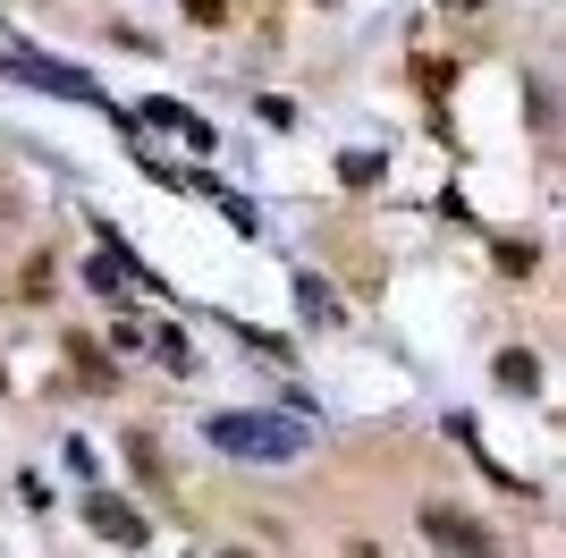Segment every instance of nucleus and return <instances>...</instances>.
<instances>
[{"label":"nucleus","instance_id":"nucleus-7","mask_svg":"<svg viewBox=\"0 0 566 558\" xmlns=\"http://www.w3.org/2000/svg\"><path fill=\"white\" fill-rule=\"evenodd\" d=\"M533 262H542V246H533V237H507V246H499V271H533Z\"/></svg>","mask_w":566,"mask_h":558},{"label":"nucleus","instance_id":"nucleus-3","mask_svg":"<svg viewBox=\"0 0 566 558\" xmlns=\"http://www.w3.org/2000/svg\"><path fill=\"white\" fill-rule=\"evenodd\" d=\"M85 525H94L102 541H118V550H136V541L153 534V525H144V516L127 508V499H111V490H94V499H85Z\"/></svg>","mask_w":566,"mask_h":558},{"label":"nucleus","instance_id":"nucleus-11","mask_svg":"<svg viewBox=\"0 0 566 558\" xmlns=\"http://www.w3.org/2000/svg\"><path fill=\"white\" fill-rule=\"evenodd\" d=\"M229 558H245V550H229Z\"/></svg>","mask_w":566,"mask_h":558},{"label":"nucleus","instance_id":"nucleus-9","mask_svg":"<svg viewBox=\"0 0 566 558\" xmlns=\"http://www.w3.org/2000/svg\"><path fill=\"white\" fill-rule=\"evenodd\" d=\"M347 558H380V541H347Z\"/></svg>","mask_w":566,"mask_h":558},{"label":"nucleus","instance_id":"nucleus-4","mask_svg":"<svg viewBox=\"0 0 566 558\" xmlns=\"http://www.w3.org/2000/svg\"><path fill=\"white\" fill-rule=\"evenodd\" d=\"M69 364H76V381H85V390H118V364L94 348V339H69Z\"/></svg>","mask_w":566,"mask_h":558},{"label":"nucleus","instance_id":"nucleus-2","mask_svg":"<svg viewBox=\"0 0 566 558\" xmlns=\"http://www.w3.org/2000/svg\"><path fill=\"white\" fill-rule=\"evenodd\" d=\"M423 534L440 541V550H457V558H499V541L473 525V516H457V508H423Z\"/></svg>","mask_w":566,"mask_h":558},{"label":"nucleus","instance_id":"nucleus-8","mask_svg":"<svg viewBox=\"0 0 566 558\" xmlns=\"http://www.w3.org/2000/svg\"><path fill=\"white\" fill-rule=\"evenodd\" d=\"M296 297H305V313H313V322H338V297H331V288H322V279H305Z\"/></svg>","mask_w":566,"mask_h":558},{"label":"nucleus","instance_id":"nucleus-6","mask_svg":"<svg viewBox=\"0 0 566 558\" xmlns=\"http://www.w3.org/2000/svg\"><path fill=\"white\" fill-rule=\"evenodd\" d=\"M533 381H542V364H533L524 348H507V355H499V390H533Z\"/></svg>","mask_w":566,"mask_h":558},{"label":"nucleus","instance_id":"nucleus-10","mask_svg":"<svg viewBox=\"0 0 566 558\" xmlns=\"http://www.w3.org/2000/svg\"><path fill=\"white\" fill-rule=\"evenodd\" d=\"M0 390H9V372H0Z\"/></svg>","mask_w":566,"mask_h":558},{"label":"nucleus","instance_id":"nucleus-1","mask_svg":"<svg viewBox=\"0 0 566 558\" xmlns=\"http://www.w3.org/2000/svg\"><path fill=\"white\" fill-rule=\"evenodd\" d=\"M203 441L229 448V457H262V465H287L305 457V423H280V415H212Z\"/></svg>","mask_w":566,"mask_h":558},{"label":"nucleus","instance_id":"nucleus-5","mask_svg":"<svg viewBox=\"0 0 566 558\" xmlns=\"http://www.w3.org/2000/svg\"><path fill=\"white\" fill-rule=\"evenodd\" d=\"M144 118H153V127H178L187 144H212V127H203V118H195L187 102H169V93H161V102H144Z\"/></svg>","mask_w":566,"mask_h":558}]
</instances>
